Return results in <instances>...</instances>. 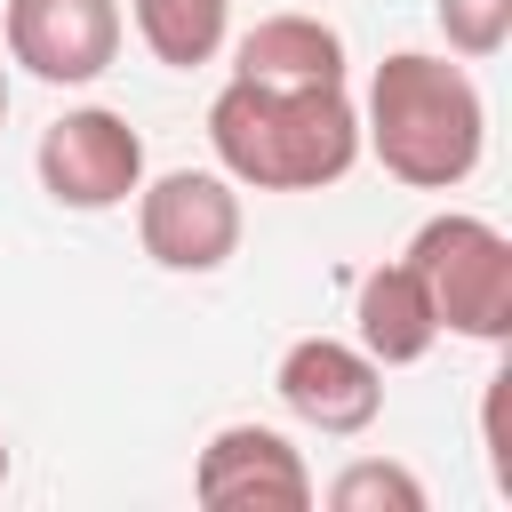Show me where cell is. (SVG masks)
Instances as JSON below:
<instances>
[{
	"label": "cell",
	"mask_w": 512,
	"mask_h": 512,
	"mask_svg": "<svg viewBox=\"0 0 512 512\" xmlns=\"http://www.w3.org/2000/svg\"><path fill=\"white\" fill-rule=\"evenodd\" d=\"M432 24H440V40H448V56L488 64V56H504V40H512V0H432Z\"/></svg>",
	"instance_id": "obj_13"
},
{
	"label": "cell",
	"mask_w": 512,
	"mask_h": 512,
	"mask_svg": "<svg viewBox=\"0 0 512 512\" xmlns=\"http://www.w3.org/2000/svg\"><path fill=\"white\" fill-rule=\"evenodd\" d=\"M192 496L208 512H304L320 504V480L280 424H216L192 464Z\"/></svg>",
	"instance_id": "obj_7"
},
{
	"label": "cell",
	"mask_w": 512,
	"mask_h": 512,
	"mask_svg": "<svg viewBox=\"0 0 512 512\" xmlns=\"http://www.w3.org/2000/svg\"><path fill=\"white\" fill-rule=\"evenodd\" d=\"M224 48H232V80H256V88H344L352 80L344 32L304 8H272Z\"/></svg>",
	"instance_id": "obj_9"
},
{
	"label": "cell",
	"mask_w": 512,
	"mask_h": 512,
	"mask_svg": "<svg viewBox=\"0 0 512 512\" xmlns=\"http://www.w3.org/2000/svg\"><path fill=\"white\" fill-rule=\"evenodd\" d=\"M352 344H360L376 368H416V360L440 344V312H432V296H424V280H416L408 256L368 264V272L352 280Z\"/></svg>",
	"instance_id": "obj_10"
},
{
	"label": "cell",
	"mask_w": 512,
	"mask_h": 512,
	"mask_svg": "<svg viewBox=\"0 0 512 512\" xmlns=\"http://www.w3.org/2000/svg\"><path fill=\"white\" fill-rule=\"evenodd\" d=\"M272 392L320 440H360L384 416V368L352 336H296L280 352V368H272Z\"/></svg>",
	"instance_id": "obj_8"
},
{
	"label": "cell",
	"mask_w": 512,
	"mask_h": 512,
	"mask_svg": "<svg viewBox=\"0 0 512 512\" xmlns=\"http://www.w3.org/2000/svg\"><path fill=\"white\" fill-rule=\"evenodd\" d=\"M0 128H8V56H0Z\"/></svg>",
	"instance_id": "obj_15"
},
{
	"label": "cell",
	"mask_w": 512,
	"mask_h": 512,
	"mask_svg": "<svg viewBox=\"0 0 512 512\" xmlns=\"http://www.w3.org/2000/svg\"><path fill=\"white\" fill-rule=\"evenodd\" d=\"M32 176L56 208L72 216H104V208H128L136 184H144V136L128 112L112 104H72L40 128L32 144Z\"/></svg>",
	"instance_id": "obj_5"
},
{
	"label": "cell",
	"mask_w": 512,
	"mask_h": 512,
	"mask_svg": "<svg viewBox=\"0 0 512 512\" xmlns=\"http://www.w3.org/2000/svg\"><path fill=\"white\" fill-rule=\"evenodd\" d=\"M208 152L240 192H328L360 168V104L352 88L224 80L208 104Z\"/></svg>",
	"instance_id": "obj_2"
},
{
	"label": "cell",
	"mask_w": 512,
	"mask_h": 512,
	"mask_svg": "<svg viewBox=\"0 0 512 512\" xmlns=\"http://www.w3.org/2000/svg\"><path fill=\"white\" fill-rule=\"evenodd\" d=\"M8 472H16V456H8V432H0V488H8Z\"/></svg>",
	"instance_id": "obj_16"
},
{
	"label": "cell",
	"mask_w": 512,
	"mask_h": 512,
	"mask_svg": "<svg viewBox=\"0 0 512 512\" xmlns=\"http://www.w3.org/2000/svg\"><path fill=\"white\" fill-rule=\"evenodd\" d=\"M128 40L120 0H8L0 8V56L48 88H88L112 72Z\"/></svg>",
	"instance_id": "obj_6"
},
{
	"label": "cell",
	"mask_w": 512,
	"mask_h": 512,
	"mask_svg": "<svg viewBox=\"0 0 512 512\" xmlns=\"http://www.w3.org/2000/svg\"><path fill=\"white\" fill-rule=\"evenodd\" d=\"M504 384H512V368H496V376H488V408H480V432H488V464H496V488L512 496V448H504Z\"/></svg>",
	"instance_id": "obj_14"
},
{
	"label": "cell",
	"mask_w": 512,
	"mask_h": 512,
	"mask_svg": "<svg viewBox=\"0 0 512 512\" xmlns=\"http://www.w3.org/2000/svg\"><path fill=\"white\" fill-rule=\"evenodd\" d=\"M408 264L440 312V336H472V344H504L512 336V240L472 216V208H440L416 224Z\"/></svg>",
	"instance_id": "obj_3"
},
{
	"label": "cell",
	"mask_w": 512,
	"mask_h": 512,
	"mask_svg": "<svg viewBox=\"0 0 512 512\" xmlns=\"http://www.w3.org/2000/svg\"><path fill=\"white\" fill-rule=\"evenodd\" d=\"M320 496H328V512H424L432 504L424 480L408 464H392V456H352Z\"/></svg>",
	"instance_id": "obj_12"
},
{
	"label": "cell",
	"mask_w": 512,
	"mask_h": 512,
	"mask_svg": "<svg viewBox=\"0 0 512 512\" xmlns=\"http://www.w3.org/2000/svg\"><path fill=\"white\" fill-rule=\"evenodd\" d=\"M128 24H136V40L152 48V64L192 72V64H216V56H224V40H232V0H128Z\"/></svg>",
	"instance_id": "obj_11"
},
{
	"label": "cell",
	"mask_w": 512,
	"mask_h": 512,
	"mask_svg": "<svg viewBox=\"0 0 512 512\" xmlns=\"http://www.w3.org/2000/svg\"><path fill=\"white\" fill-rule=\"evenodd\" d=\"M240 232H248V208H240V184L224 168H144L136 184V240L160 272L176 280H208L240 256Z\"/></svg>",
	"instance_id": "obj_4"
},
{
	"label": "cell",
	"mask_w": 512,
	"mask_h": 512,
	"mask_svg": "<svg viewBox=\"0 0 512 512\" xmlns=\"http://www.w3.org/2000/svg\"><path fill=\"white\" fill-rule=\"evenodd\" d=\"M360 152L408 192L472 184V168L488 152V104H480V80L464 72V56L392 48L360 96Z\"/></svg>",
	"instance_id": "obj_1"
}]
</instances>
